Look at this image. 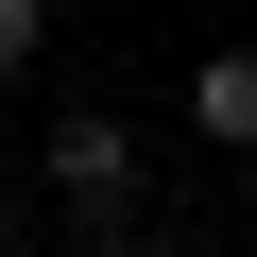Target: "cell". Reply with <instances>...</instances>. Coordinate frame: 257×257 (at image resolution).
I'll list each match as a JSON object with an SVG mask.
<instances>
[{"label":"cell","mask_w":257,"mask_h":257,"mask_svg":"<svg viewBox=\"0 0 257 257\" xmlns=\"http://www.w3.org/2000/svg\"><path fill=\"white\" fill-rule=\"evenodd\" d=\"M52 206L69 223H138V120L120 103H69L52 120Z\"/></svg>","instance_id":"6da1fadb"},{"label":"cell","mask_w":257,"mask_h":257,"mask_svg":"<svg viewBox=\"0 0 257 257\" xmlns=\"http://www.w3.org/2000/svg\"><path fill=\"white\" fill-rule=\"evenodd\" d=\"M103 257H189V240H138V223H103Z\"/></svg>","instance_id":"277c9868"},{"label":"cell","mask_w":257,"mask_h":257,"mask_svg":"<svg viewBox=\"0 0 257 257\" xmlns=\"http://www.w3.org/2000/svg\"><path fill=\"white\" fill-rule=\"evenodd\" d=\"M189 138L257 155V52H206V69H189Z\"/></svg>","instance_id":"7a4b0ae2"},{"label":"cell","mask_w":257,"mask_h":257,"mask_svg":"<svg viewBox=\"0 0 257 257\" xmlns=\"http://www.w3.org/2000/svg\"><path fill=\"white\" fill-rule=\"evenodd\" d=\"M35 52H52V0H0V86H18Z\"/></svg>","instance_id":"3957f363"}]
</instances>
